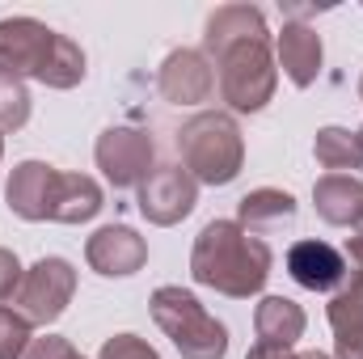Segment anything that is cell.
I'll return each instance as SVG.
<instances>
[{
	"mask_svg": "<svg viewBox=\"0 0 363 359\" xmlns=\"http://www.w3.org/2000/svg\"><path fill=\"white\" fill-rule=\"evenodd\" d=\"M271 245L262 237H254L250 228H241L237 220L203 224V233L194 237V250H190L194 283H203L220 296H233V300L258 296L271 279Z\"/></svg>",
	"mask_w": 363,
	"mask_h": 359,
	"instance_id": "6da1fadb",
	"label": "cell"
},
{
	"mask_svg": "<svg viewBox=\"0 0 363 359\" xmlns=\"http://www.w3.org/2000/svg\"><path fill=\"white\" fill-rule=\"evenodd\" d=\"M97 359H161V355L144 338H135V334H114V338L101 343V355Z\"/></svg>",
	"mask_w": 363,
	"mask_h": 359,
	"instance_id": "7402d4cb",
	"label": "cell"
},
{
	"mask_svg": "<svg viewBox=\"0 0 363 359\" xmlns=\"http://www.w3.org/2000/svg\"><path fill=\"white\" fill-rule=\"evenodd\" d=\"M300 359H330L325 351H300Z\"/></svg>",
	"mask_w": 363,
	"mask_h": 359,
	"instance_id": "4316f807",
	"label": "cell"
},
{
	"mask_svg": "<svg viewBox=\"0 0 363 359\" xmlns=\"http://www.w3.org/2000/svg\"><path fill=\"white\" fill-rule=\"evenodd\" d=\"M274 51H279V64L287 72V81L296 89H308L317 77H321V60H325V47H321V34L304 21H287L283 34L274 38Z\"/></svg>",
	"mask_w": 363,
	"mask_h": 359,
	"instance_id": "4fadbf2b",
	"label": "cell"
},
{
	"mask_svg": "<svg viewBox=\"0 0 363 359\" xmlns=\"http://www.w3.org/2000/svg\"><path fill=\"white\" fill-rule=\"evenodd\" d=\"M254 330H258V343L262 347H279V351H291L300 338H304V309L287 296H267L254 313Z\"/></svg>",
	"mask_w": 363,
	"mask_h": 359,
	"instance_id": "e0dca14e",
	"label": "cell"
},
{
	"mask_svg": "<svg viewBox=\"0 0 363 359\" xmlns=\"http://www.w3.org/2000/svg\"><path fill=\"white\" fill-rule=\"evenodd\" d=\"M355 136H359V148H363V127H359V131H355Z\"/></svg>",
	"mask_w": 363,
	"mask_h": 359,
	"instance_id": "f1b7e54d",
	"label": "cell"
},
{
	"mask_svg": "<svg viewBox=\"0 0 363 359\" xmlns=\"http://www.w3.org/2000/svg\"><path fill=\"white\" fill-rule=\"evenodd\" d=\"M178 153L182 170L194 182H207V186H228L245 165L241 127L233 123V114H220V110H203L182 127Z\"/></svg>",
	"mask_w": 363,
	"mask_h": 359,
	"instance_id": "3957f363",
	"label": "cell"
},
{
	"mask_svg": "<svg viewBox=\"0 0 363 359\" xmlns=\"http://www.w3.org/2000/svg\"><path fill=\"white\" fill-rule=\"evenodd\" d=\"M359 97H363V81H359Z\"/></svg>",
	"mask_w": 363,
	"mask_h": 359,
	"instance_id": "f546056e",
	"label": "cell"
},
{
	"mask_svg": "<svg viewBox=\"0 0 363 359\" xmlns=\"http://www.w3.org/2000/svg\"><path fill=\"white\" fill-rule=\"evenodd\" d=\"M157 89L174 106H199V101H207L211 89H216L211 60L203 51H190V47L169 51L165 64H161V72H157Z\"/></svg>",
	"mask_w": 363,
	"mask_h": 359,
	"instance_id": "30bf717a",
	"label": "cell"
},
{
	"mask_svg": "<svg viewBox=\"0 0 363 359\" xmlns=\"http://www.w3.org/2000/svg\"><path fill=\"white\" fill-rule=\"evenodd\" d=\"M21 359H85L68 338H55V334H47V338H34L30 343V351Z\"/></svg>",
	"mask_w": 363,
	"mask_h": 359,
	"instance_id": "603a6c76",
	"label": "cell"
},
{
	"mask_svg": "<svg viewBox=\"0 0 363 359\" xmlns=\"http://www.w3.org/2000/svg\"><path fill=\"white\" fill-rule=\"evenodd\" d=\"M194 203H199V182L182 165H161L140 182V216L148 224L169 228V224H178L194 211Z\"/></svg>",
	"mask_w": 363,
	"mask_h": 359,
	"instance_id": "ba28073f",
	"label": "cell"
},
{
	"mask_svg": "<svg viewBox=\"0 0 363 359\" xmlns=\"http://www.w3.org/2000/svg\"><path fill=\"white\" fill-rule=\"evenodd\" d=\"M313 203H317V216L334 228H355L363 216V182L351 174H325L313 186Z\"/></svg>",
	"mask_w": 363,
	"mask_h": 359,
	"instance_id": "2e32d148",
	"label": "cell"
},
{
	"mask_svg": "<svg viewBox=\"0 0 363 359\" xmlns=\"http://www.w3.org/2000/svg\"><path fill=\"white\" fill-rule=\"evenodd\" d=\"M287 270L308 292H338L347 279V254H338L330 241H296L287 250Z\"/></svg>",
	"mask_w": 363,
	"mask_h": 359,
	"instance_id": "7c38bea8",
	"label": "cell"
},
{
	"mask_svg": "<svg viewBox=\"0 0 363 359\" xmlns=\"http://www.w3.org/2000/svg\"><path fill=\"white\" fill-rule=\"evenodd\" d=\"M0 77H34L51 89H77L85 81V51L34 17L0 21Z\"/></svg>",
	"mask_w": 363,
	"mask_h": 359,
	"instance_id": "7a4b0ae2",
	"label": "cell"
},
{
	"mask_svg": "<svg viewBox=\"0 0 363 359\" xmlns=\"http://www.w3.org/2000/svg\"><path fill=\"white\" fill-rule=\"evenodd\" d=\"M30 123V93L21 81L0 77V131H21Z\"/></svg>",
	"mask_w": 363,
	"mask_h": 359,
	"instance_id": "ffe728a7",
	"label": "cell"
},
{
	"mask_svg": "<svg viewBox=\"0 0 363 359\" xmlns=\"http://www.w3.org/2000/svg\"><path fill=\"white\" fill-rule=\"evenodd\" d=\"M0 157H4V131H0Z\"/></svg>",
	"mask_w": 363,
	"mask_h": 359,
	"instance_id": "83f0119b",
	"label": "cell"
},
{
	"mask_svg": "<svg viewBox=\"0 0 363 359\" xmlns=\"http://www.w3.org/2000/svg\"><path fill=\"white\" fill-rule=\"evenodd\" d=\"M325 317L334 330V359H363V263L347 258V279L334 292Z\"/></svg>",
	"mask_w": 363,
	"mask_h": 359,
	"instance_id": "9c48e42d",
	"label": "cell"
},
{
	"mask_svg": "<svg viewBox=\"0 0 363 359\" xmlns=\"http://www.w3.org/2000/svg\"><path fill=\"white\" fill-rule=\"evenodd\" d=\"M93 161L114 190L140 186L152 170V136L140 127H106L93 144Z\"/></svg>",
	"mask_w": 363,
	"mask_h": 359,
	"instance_id": "52a82bcc",
	"label": "cell"
},
{
	"mask_svg": "<svg viewBox=\"0 0 363 359\" xmlns=\"http://www.w3.org/2000/svg\"><path fill=\"white\" fill-rule=\"evenodd\" d=\"M245 38H267V17L254 4H224L207 17V34H203V55L220 60L233 43Z\"/></svg>",
	"mask_w": 363,
	"mask_h": 359,
	"instance_id": "9a60e30c",
	"label": "cell"
},
{
	"mask_svg": "<svg viewBox=\"0 0 363 359\" xmlns=\"http://www.w3.org/2000/svg\"><path fill=\"white\" fill-rule=\"evenodd\" d=\"M85 258H89V267L97 275L123 279V275H135L148 263V241L135 228H127V224H106V228H97L89 237Z\"/></svg>",
	"mask_w": 363,
	"mask_h": 359,
	"instance_id": "8fae6325",
	"label": "cell"
},
{
	"mask_svg": "<svg viewBox=\"0 0 363 359\" xmlns=\"http://www.w3.org/2000/svg\"><path fill=\"white\" fill-rule=\"evenodd\" d=\"M72 292H77V270L68 258H38L17 287L21 317L30 326H51L72 304Z\"/></svg>",
	"mask_w": 363,
	"mask_h": 359,
	"instance_id": "8992f818",
	"label": "cell"
},
{
	"mask_svg": "<svg viewBox=\"0 0 363 359\" xmlns=\"http://www.w3.org/2000/svg\"><path fill=\"white\" fill-rule=\"evenodd\" d=\"M245 359H300V355H291V351H279V347H262V343H254Z\"/></svg>",
	"mask_w": 363,
	"mask_h": 359,
	"instance_id": "d4e9b609",
	"label": "cell"
},
{
	"mask_svg": "<svg viewBox=\"0 0 363 359\" xmlns=\"http://www.w3.org/2000/svg\"><path fill=\"white\" fill-rule=\"evenodd\" d=\"M152 321L165 330V338L178 347L182 359H224L228 355V330L216 321L194 292L186 287H157L152 292Z\"/></svg>",
	"mask_w": 363,
	"mask_h": 359,
	"instance_id": "277c9868",
	"label": "cell"
},
{
	"mask_svg": "<svg viewBox=\"0 0 363 359\" xmlns=\"http://www.w3.org/2000/svg\"><path fill=\"white\" fill-rule=\"evenodd\" d=\"M313 153H317V165L342 174V170H363V148L359 136L347 131V127H321L317 140H313Z\"/></svg>",
	"mask_w": 363,
	"mask_h": 359,
	"instance_id": "d6986e66",
	"label": "cell"
},
{
	"mask_svg": "<svg viewBox=\"0 0 363 359\" xmlns=\"http://www.w3.org/2000/svg\"><path fill=\"white\" fill-rule=\"evenodd\" d=\"M296 220V199L287 190H274V186H262V190H250L237 207V224L250 228L254 237L258 233H271L279 224H291Z\"/></svg>",
	"mask_w": 363,
	"mask_h": 359,
	"instance_id": "ac0fdd59",
	"label": "cell"
},
{
	"mask_svg": "<svg viewBox=\"0 0 363 359\" xmlns=\"http://www.w3.org/2000/svg\"><path fill=\"white\" fill-rule=\"evenodd\" d=\"M220 97L237 110V114H258L267 101L274 97L279 85V68L271 55V34L267 38H245L233 43L220 60Z\"/></svg>",
	"mask_w": 363,
	"mask_h": 359,
	"instance_id": "5b68a950",
	"label": "cell"
},
{
	"mask_svg": "<svg viewBox=\"0 0 363 359\" xmlns=\"http://www.w3.org/2000/svg\"><path fill=\"white\" fill-rule=\"evenodd\" d=\"M21 279H26V270H21V263H17V254H13V250H0V304L17 296Z\"/></svg>",
	"mask_w": 363,
	"mask_h": 359,
	"instance_id": "cb8c5ba5",
	"label": "cell"
},
{
	"mask_svg": "<svg viewBox=\"0 0 363 359\" xmlns=\"http://www.w3.org/2000/svg\"><path fill=\"white\" fill-rule=\"evenodd\" d=\"M101 211V186L89 174H64L55 170L47 186V220L60 224H85Z\"/></svg>",
	"mask_w": 363,
	"mask_h": 359,
	"instance_id": "5bb4252c",
	"label": "cell"
},
{
	"mask_svg": "<svg viewBox=\"0 0 363 359\" xmlns=\"http://www.w3.org/2000/svg\"><path fill=\"white\" fill-rule=\"evenodd\" d=\"M347 258L363 263V216H359V224H355V237H351V245H347Z\"/></svg>",
	"mask_w": 363,
	"mask_h": 359,
	"instance_id": "484cf974",
	"label": "cell"
},
{
	"mask_svg": "<svg viewBox=\"0 0 363 359\" xmlns=\"http://www.w3.org/2000/svg\"><path fill=\"white\" fill-rule=\"evenodd\" d=\"M30 321L21 313H13L9 304H0V359H21L30 351Z\"/></svg>",
	"mask_w": 363,
	"mask_h": 359,
	"instance_id": "44dd1931",
	"label": "cell"
}]
</instances>
